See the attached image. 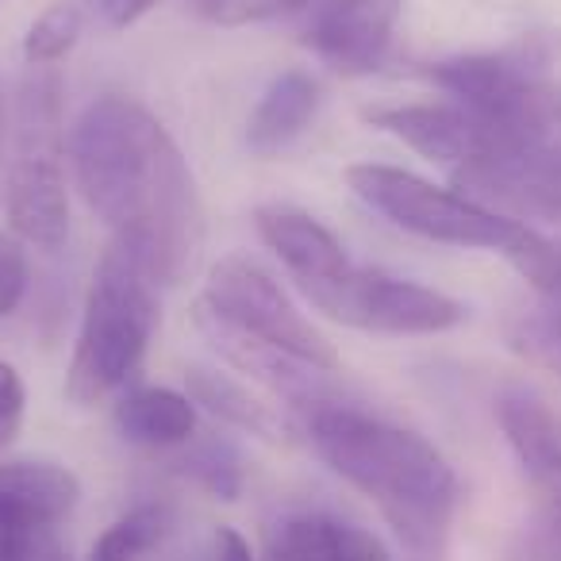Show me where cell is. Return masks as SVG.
Masks as SVG:
<instances>
[{
    "instance_id": "obj_23",
    "label": "cell",
    "mask_w": 561,
    "mask_h": 561,
    "mask_svg": "<svg viewBox=\"0 0 561 561\" xmlns=\"http://www.w3.org/2000/svg\"><path fill=\"white\" fill-rule=\"evenodd\" d=\"M305 4H312V0H208L201 12L224 27H242V24H257V20L297 12Z\"/></svg>"
},
{
    "instance_id": "obj_1",
    "label": "cell",
    "mask_w": 561,
    "mask_h": 561,
    "mask_svg": "<svg viewBox=\"0 0 561 561\" xmlns=\"http://www.w3.org/2000/svg\"><path fill=\"white\" fill-rule=\"evenodd\" d=\"M70 162L89 208L112 231L139 234L158 285H178L201 254L204 211L170 131L142 104L101 96L73 124Z\"/></svg>"
},
{
    "instance_id": "obj_19",
    "label": "cell",
    "mask_w": 561,
    "mask_h": 561,
    "mask_svg": "<svg viewBox=\"0 0 561 561\" xmlns=\"http://www.w3.org/2000/svg\"><path fill=\"white\" fill-rule=\"evenodd\" d=\"M178 469L216 500H239L242 492V458L231 443H219V438H208V443H196L193 450H185Z\"/></svg>"
},
{
    "instance_id": "obj_5",
    "label": "cell",
    "mask_w": 561,
    "mask_h": 561,
    "mask_svg": "<svg viewBox=\"0 0 561 561\" xmlns=\"http://www.w3.org/2000/svg\"><path fill=\"white\" fill-rule=\"evenodd\" d=\"M346 185L354 188V196L362 204H369L392 227H400L408 234H420L427 242H443V247L507 254L523 231L519 219L500 216V211L469 201L466 193L438 188L431 181L415 178V173L397 170V165L358 162L346 170Z\"/></svg>"
},
{
    "instance_id": "obj_4",
    "label": "cell",
    "mask_w": 561,
    "mask_h": 561,
    "mask_svg": "<svg viewBox=\"0 0 561 561\" xmlns=\"http://www.w3.org/2000/svg\"><path fill=\"white\" fill-rule=\"evenodd\" d=\"M62 131V78L55 66H27L16 93V150L4 173V201L12 231L47 254L70 239Z\"/></svg>"
},
{
    "instance_id": "obj_9",
    "label": "cell",
    "mask_w": 561,
    "mask_h": 561,
    "mask_svg": "<svg viewBox=\"0 0 561 561\" xmlns=\"http://www.w3.org/2000/svg\"><path fill=\"white\" fill-rule=\"evenodd\" d=\"M366 119L381 131L397 135L404 147L420 150L423 158L446 165L454 181L500 162L512 150V142L477 112H469L458 101L438 104H377L366 112Z\"/></svg>"
},
{
    "instance_id": "obj_18",
    "label": "cell",
    "mask_w": 561,
    "mask_h": 561,
    "mask_svg": "<svg viewBox=\"0 0 561 561\" xmlns=\"http://www.w3.org/2000/svg\"><path fill=\"white\" fill-rule=\"evenodd\" d=\"M170 507L165 504H139L119 515L108 530L93 542V561H142L165 535H170Z\"/></svg>"
},
{
    "instance_id": "obj_13",
    "label": "cell",
    "mask_w": 561,
    "mask_h": 561,
    "mask_svg": "<svg viewBox=\"0 0 561 561\" xmlns=\"http://www.w3.org/2000/svg\"><path fill=\"white\" fill-rule=\"evenodd\" d=\"M254 227L265 247L280 257V265L293 273V280H297L308 300L354 270V262L346 257L335 231H328L320 219H312L300 208H289V204H262V208L254 211Z\"/></svg>"
},
{
    "instance_id": "obj_29",
    "label": "cell",
    "mask_w": 561,
    "mask_h": 561,
    "mask_svg": "<svg viewBox=\"0 0 561 561\" xmlns=\"http://www.w3.org/2000/svg\"><path fill=\"white\" fill-rule=\"evenodd\" d=\"M0 196H4V96H0Z\"/></svg>"
},
{
    "instance_id": "obj_2",
    "label": "cell",
    "mask_w": 561,
    "mask_h": 561,
    "mask_svg": "<svg viewBox=\"0 0 561 561\" xmlns=\"http://www.w3.org/2000/svg\"><path fill=\"white\" fill-rule=\"evenodd\" d=\"M305 431L316 454L374 500L404 550L423 561L443 558L458 512V473L420 431L377 420L343 400L305 412Z\"/></svg>"
},
{
    "instance_id": "obj_22",
    "label": "cell",
    "mask_w": 561,
    "mask_h": 561,
    "mask_svg": "<svg viewBox=\"0 0 561 561\" xmlns=\"http://www.w3.org/2000/svg\"><path fill=\"white\" fill-rule=\"evenodd\" d=\"M512 561H561V515L535 507L512 546Z\"/></svg>"
},
{
    "instance_id": "obj_8",
    "label": "cell",
    "mask_w": 561,
    "mask_h": 561,
    "mask_svg": "<svg viewBox=\"0 0 561 561\" xmlns=\"http://www.w3.org/2000/svg\"><path fill=\"white\" fill-rule=\"evenodd\" d=\"M558 55L561 32H530L500 50L443 58L431 66L427 78L481 119L504 124L542 81H550V66Z\"/></svg>"
},
{
    "instance_id": "obj_24",
    "label": "cell",
    "mask_w": 561,
    "mask_h": 561,
    "mask_svg": "<svg viewBox=\"0 0 561 561\" xmlns=\"http://www.w3.org/2000/svg\"><path fill=\"white\" fill-rule=\"evenodd\" d=\"M27 293V250L20 234L0 231V316H12Z\"/></svg>"
},
{
    "instance_id": "obj_15",
    "label": "cell",
    "mask_w": 561,
    "mask_h": 561,
    "mask_svg": "<svg viewBox=\"0 0 561 561\" xmlns=\"http://www.w3.org/2000/svg\"><path fill=\"white\" fill-rule=\"evenodd\" d=\"M316 108H320V81L305 70L280 73L270 81L257 108L250 112L247 147L254 154H277V150L293 147L312 124Z\"/></svg>"
},
{
    "instance_id": "obj_12",
    "label": "cell",
    "mask_w": 561,
    "mask_h": 561,
    "mask_svg": "<svg viewBox=\"0 0 561 561\" xmlns=\"http://www.w3.org/2000/svg\"><path fill=\"white\" fill-rule=\"evenodd\" d=\"M496 423L535 489L538 507L561 515V415L527 385H504L496 392Z\"/></svg>"
},
{
    "instance_id": "obj_25",
    "label": "cell",
    "mask_w": 561,
    "mask_h": 561,
    "mask_svg": "<svg viewBox=\"0 0 561 561\" xmlns=\"http://www.w3.org/2000/svg\"><path fill=\"white\" fill-rule=\"evenodd\" d=\"M24 404H27V392L16 366H9V362L0 358V450L16 438L20 423H24Z\"/></svg>"
},
{
    "instance_id": "obj_27",
    "label": "cell",
    "mask_w": 561,
    "mask_h": 561,
    "mask_svg": "<svg viewBox=\"0 0 561 561\" xmlns=\"http://www.w3.org/2000/svg\"><path fill=\"white\" fill-rule=\"evenodd\" d=\"M93 4L108 27H131L154 9L158 0H93Z\"/></svg>"
},
{
    "instance_id": "obj_6",
    "label": "cell",
    "mask_w": 561,
    "mask_h": 561,
    "mask_svg": "<svg viewBox=\"0 0 561 561\" xmlns=\"http://www.w3.org/2000/svg\"><path fill=\"white\" fill-rule=\"evenodd\" d=\"M312 305L346 328L374 335H443L466 323V305L420 280L392 277L381 270H358L316 293Z\"/></svg>"
},
{
    "instance_id": "obj_16",
    "label": "cell",
    "mask_w": 561,
    "mask_h": 561,
    "mask_svg": "<svg viewBox=\"0 0 561 561\" xmlns=\"http://www.w3.org/2000/svg\"><path fill=\"white\" fill-rule=\"evenodd\" d=\"M116 423L139 446H185L196 431V404L173 389H135L116 404Z\"/></svg>"
},
{
    "instance_id": "obj_21",
    "label": "cell",
    "mask_w": 561,
    "mask_h": 561,
    "mask_svg": "<svg viewBox=\"0 0 561 561\" xmlns=\"http://www.w3.org/2000/svg\"><path fill=\"white\" fill-rule=\"evenodd\" d=\"M512 343L535 362L561 374V300H546V308L523 316L519 328L512 331Z\"/></svg>"
},
{
    "instance_id": "obj_26",
    "label": "cell",
    "mask_w": 561,
    "mask_h": 561,
    "mask_svg": "<svg viewBox=\"0 0 561 561\" xmlns=\"http://www.w3.org/2000/svg\"><path fill=\"white\" fill-rule=\"evenodd\" d=\"M16 561H73L58 542V527H32L20 542Z\"/></svg>"
},
{
    "instance_id": "obj_3",
    "label": "cell",
    "mask_w": 561,
    "mask_h": 561,
    "mask_svg": "<svg viewBox=\"0 0 561 561\" xmlns=\"http://www.w3.org/2000/svg\"><path fill=\"white\" fill-rule=\"evenodd\" d=\"M154 293L158 280L139 234L116 231L96 262L85 297V320L66 377V397L73 404H101L135 374L158 323Z\"/></svg>"
},
{
    "instance_id": "obj_20",
    "label": "cell",
    "mask_w": 561,
    "mask_h": 561,
    "mask_svg": "<svg viewBox=\"0 0 561 561\" xmlns=\"http://www.w3.org/2000/svg\"><path fill=\"white\" fill-rule=\"evenodd\" d=\"M78 39H81V12L78 9H70V4H58V9L43 12V16L27 27V39H24L27 66L62 62Z\"/></svg>"
},
{
    "instance_id": "obj_10",
    "label": "cell",
    "mask_w": 561,
    "mask_h": 561,
    "mask_svg": "<svg viewBox=\"0 0 561 561\" xmlns=\"http://www.w3.org/2000/svg\"><path fill=\"white\" fill-rule=\"evenodd\" d=\"M196 328H201V335L208 339L219 358H227L231 366H239L242 374H250L257 385H265L273 397H280L289 408H297L300 415L339 400L335 385H331L335 369L312 366V362L297 358V354L280 351V346L234 328V323H227L224 316L204 305V300L196 305Z\"/></svg>"
},
{
    "instance_id": "obj_28",
    "label": "cell",
    "mask_w": 561,
    "mask_h": 561,
    "mask_svg": "<svg viewBox=\"0 0 561 561\" xmlns=\"http://www.w3.org/2000/svg\"><path fill=\"white\" fill-rule=\"evenodd\" d=\"M216 561H254V553H250V542L239 535V530L219 527V535H216Z\"/></svg>"
},
{
    "instance_id": "obj_17",
    "label": "cell",
    "mask_w": 561,
    "mask_h": 561,
    "mask_svg": "<svg viewBox=\"0 0 561 561\" xmlns=\"http://www.w3.org/2000/svg\"><path fill=\"white\" fill-rule=\"evenodd\" d=\"M185 385H188V400H193V404L219 415V420L231 423V427L265 438V443H280V438H285V420H280L265 400H257L247 385L234 381V377L219 374V369L193 366L185 374Z\"/></svg>"
},
{
    "instance_id": "obj_11",
    "label": "cell",
    "mask_w": 561,
    "mask_h": 561,
    "mask_svg": "<svg viewBox=\"0 0 561 561\" xmlns=\"http://www.w3.org/2000/svg\"><path fill=\"white\" fill-rule=\"evenodd\" d=\"M404 0H320L305 43L339 73H369L389 55Z\"/></svg>"
},
{
    "instance_id": "obj_7",
    "label": "cell",
    "mask_w": 561,
    "mask_h": 561,
    "mask_svg": "<svg viewBox=\"0 0 561 561\" xmlns=\"http://www.w3.org/2000/svg\"><path fill=\"white\" fill-rule=\"evenodd\" d=\"M204 305L216 308L227 323L297 354L323 369H339V351L300 316V308L289 300V293L262 270L257 262L242 254L219 257L208 273Z\"/></svg>"
},
{
    "instance_id": "obj_14",
    "label": "cell",
    "mask_w": 561,
    "mask_h": 561,
    "mask_svg": "<svg viewBox=\"0 0 561 561\" xmlns=\"http://www.w3.org/2000/svg\"><path fill=\"white\" fill-rule=\"evenodd\" d=\"M265 561H389V553L354 523L323 512H300L270 527Z\"/></svg>"
}]
</instances>
